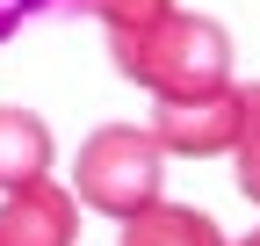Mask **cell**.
<instances>
[{"label": "cell", "instance_id": "3", "mask_svg": "<svg viewBox=\"0 0 260 246\" xmlns=\"http://www.w3.org/2000/svg\"><path fill=\"white\" fill-rule=\"evenodd\" d=\"M239 123H246V87H210V95H174V102H159L152 109V138L181 152V160H217V152H232L239 138Z\"/></svg>", "mask_w": 260, "mask_h": 246}, {"label": "cell", "instance_id": "5", "mask_svg": "<svg viewBox=\"0 0 260 246\" xmlns=\"http://www.w3.org/2000/svg\"><path fill=\"white\" fill-rule=\"evenodd\" d=\"M123 246H224V232L195 203H145L138 218H123Z\"/></svg>", "mask_w": 260, "mask_h": 246}, {"label": "cell", "instance_id": "8", "mask_svg": "<svg viewBox=\"0 0 260 246\" xmlns=\"http://www.w3.org/2000/svg\"><path fill=\"white\" fill-rule=\"evenodd\" d=\"M65 8L94 15L102 29H145V22H159V15H167L174 0H65Z\"/></svg>", "mask_w": 260, "mask_h": 246}, {"label": "cell", "instance_id": "4", "mask_svg": "<svg viewBox=\"0 0 260 246\" xmlns=\"http://www.w3.org/2000/svg\"><path fill=\"white\" fill-rule=\"evenodd\" d=\"M80 239V196L58 189L51 174L8 189L0 203V246H73Z\"/></svg>", "mask_w": 260, "mask_h": 246}, {"label": "cell", "instance_id": "10", "mask_svg": "<svg viewBox=\"0 0 260 246\" xmlns=\"http://www.w3.org/2000/svg\"><path fill=\"white\" fill-rule=\"evenodd\" d=\"M239 246H260V232H253V239H239Z\"/></svg>", "mask_w": 260, "mask_h": 246}, {"label": "cell", "instance_id": "7", "mask_svg": "<svg viewBox=\"0 0 260 246\" xmlns=\"http://www.w3.org/2000/svg\"><path fill=\"white\" fill-rule=\"evenodd\" d=\"M232 160H239V196L260 203V87H246V123L232 138Z\"/></svg>", "mask_w": 260, "mask_h": 246}, {"label": "cell", "instance_id": "11", "mask_svg": "<svg viewBox=\"0 0 260 246\" xmlns=\"http://www.w3.org/2000/svg\"><path fill=\"white\" fill-rule=\"evenodd\" d=\"M58 8H65V0H58Z\"/></svg>", "mask_w": 260, "mask_h": 246}, {"label": "cell", "instance_id": "9", "mask_svg": "<svg viewBox=\"0 0 260 246\" xmlns=\"http://www.w3.org/2000/svg\"><path fill=\"white\" fill-rule=\"evenodd\" d=\"M37 15H58V0H0V44H8L22 22H37Z\"/></svg>", "mask_w": 260, "mask_h": 246}, {"label": "cell", "instance_id": "1", "mask_svg": "<svg viewBox=\"0 0 260 246\" xmlns=\"http://www.w3.org/2000/svg\"><path fill=\"white\" fill-rule=\"evenodd\" d=\"M109 51H116V73L152 87L159 102L210 95V87L232 80V37L210 15H181V8H167L145 29H109Z\"/></svg>", "mask_w": 260, "mask_h": 246}, {"label": "cell", "instance_id": "6", "mask_svg": "<svg viewBox=\"0 0 260 246\" xmlns=\"http://www.w3.org/2000/svg\"><path fill=\"white\" fill-rule=\"evenodd\" d=\"M37 174H51V131H44V116L0 109V196L22 189V181H37Z\"/></svg>", "mask_w": 260, "mask_h": 246}, {"label": "cell", "instance_id": "2", "mask_svg": "<svg viewBox=\"0 0 260 246\" xmlns=\"http://www.w3.org/2000/svg\"><path fill=\"white\" fill-rule=\"evenodd\" d=\"M167 189V145L152 138V123H102L87 145H80V167H73V196L102 218H138L145 203H159Z\"/></svg>", "mask_w": 260, "mask_h": 246}]
</instances>
